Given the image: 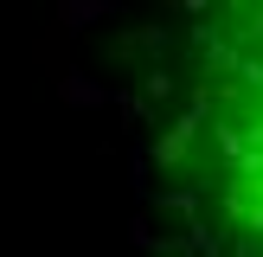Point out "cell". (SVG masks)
<instances>
[{
	"mask_svg": "<svg viewBox=\"0 0 263 257\" xmlns=\"http://www.w3.org/2000/svg\"><path fill=\"white\" fill-rule=\"evenodd\" d=\"M154 180L193 257H263V7L186 32L161 77Z\"/></svg>",
	"mask_w": 263,
	"mask_h": 257,
	"instance_id": "1",
	"label": "cell"
}]
</instances>
